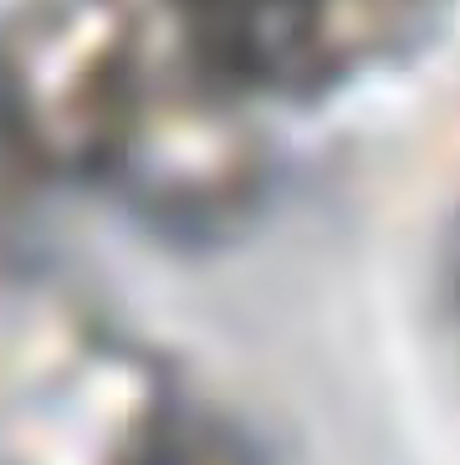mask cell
<instances>
[{
  "mask_svg": "<svg viewBox=\"0 0 460 465\" xmlns=\"http://www.w3.org/2000/svg\"><path fill=\"white\" fill-rule=\"evenodd\" d=\"M440 0H185L225 67L307 87L389 56Z\"/></svg>",
  "mask_w": 460,
  "mask_h": 465,
  "instance_id": "6da1fadb",
  "label": "cell"
}]
</instances>
